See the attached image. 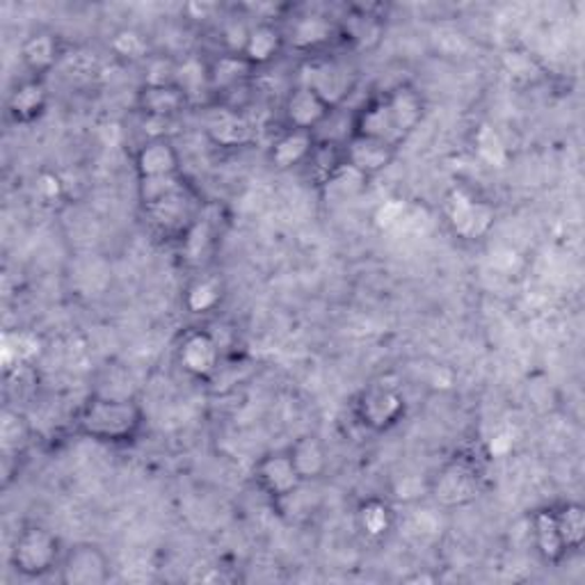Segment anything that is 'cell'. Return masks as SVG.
I'll use <instances>...</instances> for the list:
<instances>
[{
	"label": "cell",
	"mask_w": 585,
	"mask_h": 585,
	"mask_svg": "<svg viewBox=\"0 0 585 585\" xmlns=\"http://www.w3.org/2000/svg\"><path fill=\"white\" fill-rule=\"evenodd\" d=\"M145 409L127 396H90L76 416L82 437L106 446L133 444L145 430Z\"/></svg>",
	"instance_id": "1"
},
{
	"label": "cell",
	"mask_w": 585,
	"mask_h": 585,
	"mask_svg": "<svg viewBox=\"0 0 585 585\" xmlns=\"http://www.w3.org/2000/svg\"><path fill=\"white\" fill-rule=\"evenodd\" d=\"M62 542L47 526L28 524L23 526L10 549V567L23 578H44L58 572L62 561Z\"/></svg>",
	"instance_id": "2"
},
{
	"label": "cell",
	"mask_w": 585,
	"mask_h": 585,
	"mask_svg": "<svg viewBox=\"0 0 585 585\" xmlns=\"http://www.w3.org/2000/svg\"><path fill=\"white\" fill-rule=\"evenodd\" d=\"M407 414V400L396 385L373 383L364 387L355 398V419L357 424L373 433L383 435L394 430Z\"/></svg>",
	"instance_id": "3"
},
{
	"label": "cell",
	"mask_w": 585,
	"mask_h": 585,
	"mask_svg": "<svg viewBox=\"0 0 585 585\" xmlns=\"http://www.w3.org/2000/svg\"><path fill=\"white\" fill-rule=\"evenodd\" d=\"M220 359H222V348L214 331L195 327L181 334V339L177 344V364L181 366L188 378L199 383L214 380L220 368Z\"/></svg>",
	"instance_id": "4"
},
{
	"label": "cell",
	"mask_w": 585,
	"mask_h": 585,
	"mask_svg": "<svg viewBox=\"0 0 585 585\" xmlns=\"http://www.w3.org/2000/svg\"><path fill=\"white\" fill-rule=\"evenodd\" d=\"M430 494L444 508H463L480 494V474L469 459H453L430 480Z\"/></svg>",
	"instance_id": "5"
},
{
	"label": "cell",
	"mask_w": 585,
	"mask_h": 585,
	"mask_svg": "<svg viewBox=\"0 0 585 585\" xmlns=\"http://www.w3.org/2000/svg\"><path fill=\"white\" fill-rule=\"evenodd\" d=\"M58 578L65 585H103L112 578L110 556L92 542H78L65 549Z\"/></svg>",
	"instance_id": "6"
},
{
	"label": "cell",
	"mask_w": 585,
	"mask_h": 585,
	"mask_svg": "<svg viewBox=\"0 0 585 585\" xmlns=\"http://www.w3.org/2000/svg\"><path fill=\"white\" fill-rule=\"evenodd\" d=\"M446 222L457 238L483 240L492 231L496 214L487 201L467 190H453L446 199Z\"/></svg>",
	"instance_id": "7"
},
{
	"label": "cell",
	"mask_w": 585,
	"mask_h": 585,
	"mask_svg": "<svg viewBox=\"0 0 585 585\" xmlns=\"http://www.w3.org/2000/svg\"><path fill=\"white\" fill-rule=\"evenodd\" d=\"M255 480L259 489L270 500H275V504H284V500L292 498L305 485L296 465H292L288 448L270 450L264 457H259V463L255 465Z\"/></svg>",
	"instance_id": "8"
},
{
	"label": "cell",
	"mask_w": 585,
	"mask_h": 585,
	"mask_svg": "<svg viewBox=\"0 0 585 585\" xmlns=\"http://www.w3.org/2000/svg\"><path fill=\"white\" fill-rule=\"evenodd\" d=\"M303 71H305L300 78L303 86L316 90L331 108H339L353 90L350 71L337 60L316 56L307 60Z\"/></svg>",
	"instance_id": "9"
},
{
	"label": "cell",
	"mask_w": 585,
	"mask_h": 585,
	"mask_svg": "<svg viewBox=\"0 0 585 585\" xmlns=\"http://www.w3.org/2000/svg\"><path fill=\"white\" fill-rule=\"evenodd\" d=\"M348 136H357V138H366V140H378L385 142L394 149H398L407 138L400 133L398 123L391 115V108L383 97H375L370 101H366L353 119V127Z\"/></svg>",
	"instance_id": "10"
},
{
	"label": "cell",
	"mask_w": 585,
	"mask_h": 585,
	"mask_svg": "<svg viewBox=\"0 0 585 585\" xmlns=\"http://www.w3.org/2000/svg\"><path fill=\"white\" fill-rule=\"evenodd\" d=\"M331 108L316 90L298 82L286 99H284V121L286 129H298V131H311L316 133L323 123L331 117Z\"/></svg>",
	"instance_id": "11"
},
{
	"label": "cell",
	"mask_w": 585,
	"mask_h": 585,
	"mask_svg": "<svg viewBox=\"0 0 585 585\" xmlns=\"http://www.w3.org/2000/svg\"><path fill=\"white\" fill-rule=\"evenodd\" d=\"M51 103V92L47 88L44 78L28 76L19 80L8 97V117L19 123V127H28V123L39 121L47 115Z\"/></svg>",
	"instance_id": "12"
},
{
	"label": "cell",
	"mask_w": 585,
	"mask_h": 585,
	"mask_svg": "<svg viewBox=\"0 0 585 585\" xmlns=\"http://www.w3.org/2000/svg\"><path fill=\"white\" fill-rule=\"evenodd\" d=\"M206 136L216 147L240 149L255 140V127L238 108H216L206 119Z\"/></svg>",
	"instance_id": "13"
},
{
	"label": "cell",
	"mask_w": 585,
	"mask_h": 585,
	"mask_svg": "<svg viewBox=\"0 0 585 585\" xmlns=\"http://www.w3.org/2000/svg\"><path fill=\"white\" fill-rule=\"evenodd\" d=\"M341 149H344V160L350 167H355V170L359 175H364L366 179L383 175L398 156V149H394L385 142L366 140V138H357V136H348L346 142L341 145Z\"/></svg>",
	"instance_id": "14"
},
{
	"label": "cell",
	"mask_w": 585,
	"mask_h": 585,
	"mask_svg": "<svg viewBox=\"0 0 585 585\" xmlns=\"http://www.w3.org/2000/svg\"><path fill=\"white\" fill-rule=\"evenodd\" d=\"M138 179H153V177H170L181 175V153L167 138H151L147 140L133 158Z\"/></svg>",
	"instance_id": "15"
},
{
	"label": "cell",
	"mask_w": 585,
	"mask_h": 585,
	"mask_svg": "<svg viewBox=\"0 0 585 585\" xmlns=\"http://www.w3.org/2000/svg\"><path fill=\"white\" fill-rule=\"evenodd\" d=\"M284 49H286V32L272 21H259L249 28L240 58L252 69H261L272 65L284 53Z\"/></svg>",
	"instance_id": "16"
},
{
	"label": "cell",
	"mask_w": 585,
	"mask_h": 585,
	"mask_svg": "<svg viewBox=\"0 0 585 585\" xmlns=\"http://www.w3.org/2000/svg\"><path fill=\"white\" fill-rule=\"evenodd\" d=\"M355 526L370 545H380L396 528V510L387 498L368 496L355 510Z\"/></svg>",
	"instance_id": "17"
},
{
	"label": "cell",
	"mask_w": 585,
	"mask_h": 585,
	"mask_svg": "<svg viewBox=\"0 0 585 585\" xmlns=\"http://www.w3.org/2000/svg\"><path fill=\"white\" fill-rule=\"evenodd\" d=\"M318 147L316 133L311 131H298V129H284L275 142L270 145V162L275 170H292V167L309 165L314 151Z\"/></svg>",
	"instance_id": "18"
},
{
	"label": "cell",
	"mask_w": 585,
	"mask_h": 585,
	"mask_svg": "<svg viewBox=\"0 0 585 585\" xmlns=\"http://www.w3.org/2000/svg\"><path fill=\"white\" fill-rule=\"evenodd\" d=\"M190 106L186 92L177 86H142L138 92V110L147 119L170 121Z\"/></svg>",
	"instance_id": "19"
},
{
	"label": "cell",
	"mask_w": 585,
	"mask_h": 585,
	"mask_svg": "<svg viewBox=\"0 0 585 585\" xmlns=\"http://www.w3.org/2000/svg\"><path fill=\"white\" fill-rule=\"evenodd\" d=\"M337 34H339V26L331 23L327 17L305 14L290 26V32L286 34V44H292V49L314 56L325 47H329Z\"/></svg>",
	"instance_id": "20"
},
{
	"label": "cell",
	"mask_w": 585,
	"mask_h": 585,
	"mask_svg": "<svg viewBox=\"0 0 585 585\" xmlns=\"http://www.w3.org/2000/svg\"><path fill=\"white\" fill-rule=\"evenodd\" d=\"M60 60V41L53 32L37 30L28 34L21 44V62L30 76L47 78Z\"/></svg>",
	"instance_id": "21"
},
{
	"label": "cell",
	"mask_w": 585,
	"mask_h": 585,
	"mask_svg": "<svg viewBox=\"0 0 585 585\" xmlns=\"http://www.w3.org/2000/svg\"><path fill=\"white\" fill-rule=\"evenodd\" d=\"M531 533L539 558L549 565H561L569 554L561 537L554 508H542L531 517Z\"/></svg>",
	"instance_id": "22"
},
{
	"label": "cell",
	"mask_w": 585,
	"mask_h": 585,
	"mask_svg": "<svg viewBox=\"0 0 585 585\" xmlns=\"http://www.w3.org/2000/svg\"><path fill=\"white\" fill-rule=\"evenodd\" d=\"M288 453L305 483L320 480L329 469V450L318 435H300L288 446Z\"/></svg>",
	"instance_id": "23"
},
{
	"label": "cell",
	"mask_w": 585,
	"mask_h": 585,
	"mask_svg": "<svg viewBox=\"0 0 585 585\" xmlns=\"http://www.w3.org/2000/svg\"><path fill=\"white\" fill-rule=\"evenodd\" d=\"M385 99L405 138L419 129V123L424 121V115H426V103L419 92H416L412 86H396L394 90L385 95Z\"/></svg>",
	"instance_id": "24"
},
{
	"label": "cell",
	"mask_w": 585,
	"mask_h": 585,
	"mask_svg": "<svg viewBox=\"0 0 585 585\" xmlns=\"http://www.w3.org/2000/svg\"><path fill=\"white\" fill-rule=\"evenodd\" d=\"M225 300V286L218 277L201 275L192 279L184 292V307L192 316H208L220 309Z\"/></svg>",
	"instance_id": "25"
},
{
	"label": "cell",
	"mask_w": 585,
	"mask_h": 585,
	"mask_svg": "<svg viewBox=\"0 0 585 585\" xmlns=\"http://www.w3.org/2000/svg\"><path fill=\"white\" fill-rule=\"evenodd\" d=\"M177 86L186 92L190 103L211 90V65H206L197 56H188L184 62H177Z\"/></svg>",
	"instance_id": "26"
},
{
	"label": "cell",
	"mask_w": 585,
	"mask_h": 585,
	"mask_svg": "<svg viewBox=\"0 0 585 585\" xmlns=\"http://www.w3.org/2000/svg\"><path fill=\"white\" fill-rule=\"evenodd\" d=\"M561 537L565 542L567 554H578L585 542V510L581 504H563L554 508Z\"/></svg>",
	"instance_id": "27"
},
{
	"label": "cell",
	"mask_w": 585,
	"mask_h": 585,
	"mask_svg": "<svg viewBox=\"0 0 585 585\" xmlns=\"http://www.w3.org/2000/svg\"><path fill=\"white\" fill-rule=\"evenodd\" d=\"M368 181H370V179H366L364 175H359V172L355 170V167H350V165L344 160V162L337 167V170H334L320 186H323V190H325L329 197L346 201V199L357 197V195L368 186Z\"/></svg>",
	"instance_id": "28"
},
{
	"label": "cell",
	"mask_w": 585,
	"mask_h": 585,
	"mask_svg": "<svg viewBox=\"0 0 585 585\" xmlns=\"http://www.w3.org/2000/svg\"><path fill=\"white\" fill-rule=\"evenodd\" d=\"M186 190V181L181 175H170V177H153V179H138V195L140 201L147 208H153L167 199H172L175 195Z\"/></svg>",
	"instance_id": "29"
},
{
	"label": "cell",
	"mask_w": 585,
	"mask_h": 585,
	"mask_svg": "<svg viewBox=\"0 0 585 585\" xmlns=\"http://www.w3.org/2000/svg\"><path fill=\"white\" fill-rule=\"evenodd\" d=\"M255 71L240 56L225 53L216 62H211V90H234L238 88L242 78Z\"/></svg>",
	"instance_id": "30"
},
{
	"label": "cell",
	"mask_w": 585,
	"mask_h": 585,
	"mask_svg": "<svg viewBox=\"0 0 585 585\" xmlns=\"http://www.w3.org/2000/svg\"><path fill=\"white\" fill-rule=\"evenodd\" d=\"M110 51L115 53V58L123 62H140V60L151 58L147 39L138 30H131V28H121L112 34Z\"/></svg>",
	"instance_id": "31"
},
{
	"label": "cell",
	"mask_w": 585,
	"mask_h": 585,
	"mask_svg": "<svg viewBox=\"0 0 585 585\" xmlns=\"http://www.w3.org/2000/svg\"><path fill=\"white\" fill-rule=\"evenodd\" d=\"M0 439H3V450H21L30 442V424L19 409H6L0 419Z\"/></svg>",
	"instance_id": "32"
},
{
	"label": "cell",
	"mask_w": 585,
	"mask_h": 585,
	"mask_svg": "<svg viewBox=\"0 0 585 585\" xmlns=\"http://www.w3.org/2000/svg\"><path fill=\"white\" fill-rule=\"evenodd\" d=\"M476 149L478 153L489 162V165H504L508 158V149L506 142L500 140V136L492 129V127H480V131L476 133Z\"/></svg>",
	"instance_id": "33"
},
{
	"label": "cell",
	"mask_w": 585,
	"mask_h": 585,
	"mask_svg": "<svg viewBox=\"0 0 585 585\" xmlns=\"http://www.w3.org/2000/svg\"><path fill=\"white\" fill-rule=\"evenodd\" d=\"M249 28L252 26H247L245 21H231L225 26V30H222V41H225V49H227L225 53H231V56L242 53Z\"/></svg>",
	"instance_id": "34"
},
{
	"label": "cell",
	"mask_w": 585,
	"mask_h": 585,
	"mask_svg": "<svg viewBox=\"0 0 585 585\" xmlns=\"http://www.w3.org/2000/svg\"><path fill=\"white\" fill-rule=\"evenodd\" d=\"M403 216H405V204L398 201V199H394V201H389V204H385V206L380 208L378 222H380L385 229H391V227H396V225L403 220Z\"/></svg>",
	"instance_id": "35"
}]
</instances>
